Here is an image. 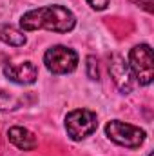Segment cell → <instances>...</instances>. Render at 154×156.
<instances>
[{"instance_id": "cell-1", "label": "cell", "mask_w": 154, "mask_h": 156, "mask_svg": "<svg viewBox=\"0 0 154 156\" xmlns=\"http://www.w3.org/2000/svg\"><path fill=\"white\" fill-rule=\"evenodd\" d=\"M76 26V16L64 5H45L38 9H31L22 15L20 27L24 31L47 29L53 33H69Z\"/></svg>"}, {"instance_id": "cell-2", "label": "cell", "mask_w": 154, "mask_h": 156, "mask_svg": "<svg viewBox=\"0 0 154 156\" xmlns=\"http://www.w3.org/2000/svg\"><path fill=\"white\" fill-rule=\"evenodd\" d=\"M129 69L140 85H149L154 78L152 49L147 44L134 45L129 53Z\"/></svg>"}, {"instance_id": "cell-3", "label": "cell", "mask_w": 154, "mask_h": 156, "mask_svg": "<svg viewBox=\"0 0 154 156\" xmlns=\"http://www.w3.org/2000/svg\"><path fill=\"white\" fill-rule=\"evenodd\" d=\"M105 134L109 136V140L127 149H138L140 145H143L145 136H147L143 129L132 123L120 122V120H113L105 125Z\"/></svg>"}, {"instance_id": "cell-4", "label": "cell", "mask_w": 154, "mask_h": 156, "mask_svg": "<svg viewBox=\"0 0 154 156\" xmlns=\"http://www.w3.org/2000/svg\"><path fill=\"white\" fill-rule=\"evenodd\" d=\"M98 127V116L96 113L89 111V109H75L71 113H67L65 116V131L67 136L75 142L85 140L87 136H91Z\"/></svg>"}, {"instance_id": "cell-5", "label": "cell", "mask_w": 154, "mask_h": 156, "mask_svg": "<svg viewBox=\"0 0 154 156\" xmlns=\"http://www.w3.org/2000/svg\"><path fill=\"white\" fill-rule=\"evenodd\" d=\"M44 64L49 73L53 75H67L78 67V55L71 47L65 45H53L44 55Z\"/></svg>"}, {"instance_id": "cell-6", "label": "cell", "mask_w": 154, "mask_h": 156, "mask_svg": "<svg viewBox=\"0 0 154 156\" xmlns=\"http://www.w3.org/2000/svg\"><path fill=\"white\" fill-rule=\"evenodd\" d=\"M109 73L111 78L114 80L116 87L121 91V93H131L132 87H134V76L129 69V64H125V60L120 56V55H113L111 60H109Z\"/></svg>"}, {"instance_id": "cell-7", "label": "cell", "mask_w": 154, "mask_h": 156, "mask_svg": "<svg viewBox=\"0 0 154 156\" xmlns=\"http://www.w3.org/2000/svg\"><path fill=\"white\" fill-rule=\"evenodd\" d=\"M4 75L7 80L20 83V85H31L38 78V69L33 62H22V64H5Z\"/></svg>"}, {"instance_id": "cell-8", "label": "cell", "mask_w": 154, "mask_h": 156, "mask_svg": "<svg viewBox=\"0 0 154 156\" xmlns=\"http://www.w3.org/2000/svg\"><path fill=\"white\" fill-rule=\"evenodd\" d=\"M7 140L20 151H33L37 145H38V140L37 136L26 129V127H20V125H15L7 131Z\"/></svg>"}, {"instance_id": "cell-9", "label": "cell", "mask_w": 154, "mask_h": 156, "mask_svg": "<svg viewBox=\"0 0 154 156\" xmlns=\"http://www.w3.org/2000/svg\"><path fill=\"white\" fill-rule=\"evenodd\" d=\"M0 40L4 44H7V45H13V47H22L27 42L26 35L22 31H18L13 26H7V24L0 26Z\"/></svg>"}, {"instance_id": "cell-10", "label": "cell", "mask_w": 154, "mask_h": 156, "mask_svg": "<svg viewBox=\"0 0 154 156\" xmlns=\"http://www.w3.org/2000/svg\"><path fill=\"white\" fill-rule=\"evenodd\" d=\"M87 76L91 80H100V73H98V64L94 56H87Z\"/></svg>"}, {"instance_id": "cell-11", "label": "cell", "mask_w": 154, "mask_h": 156, "mask_svg": "<svg viewBox=\"0 0 154 156\" xmlns=\"http://www.w3.org/2000/svg\"><path fill=\"white\" fill-rule=\"evenodd\" d=\"M109 2H111V0H87V4H89L93 9H96V11H103V9H107Z\"/></svg>"}, {"instance_id": "cell-12", "label": "cell", "mask_w": 154, "mask_h": 156, "mask_svg": "<svg viewBox=\"0 0 154 156\" xmlns=\"http://www.w3.org/2000/svg\"><path fill=\"white\" fill-rule=\"evenodd\" d=\"M132 4L140 5L142 9H145L147 13H152V0H131Z\"/></svg>"}, {"instance_id": "cell-13", "label": "cell", "mask_w": 154, "mask_h": 156, "mask_svg": "<svg viewBox=\"0 0 154 156\" xmlns=\"http://www.w3.org/2000/svg\"><path fill=\"white\" fill-rule=\"evenodd\" d=\"M149 156H152V154H149Z\"/></svg>"}]
</instances>
